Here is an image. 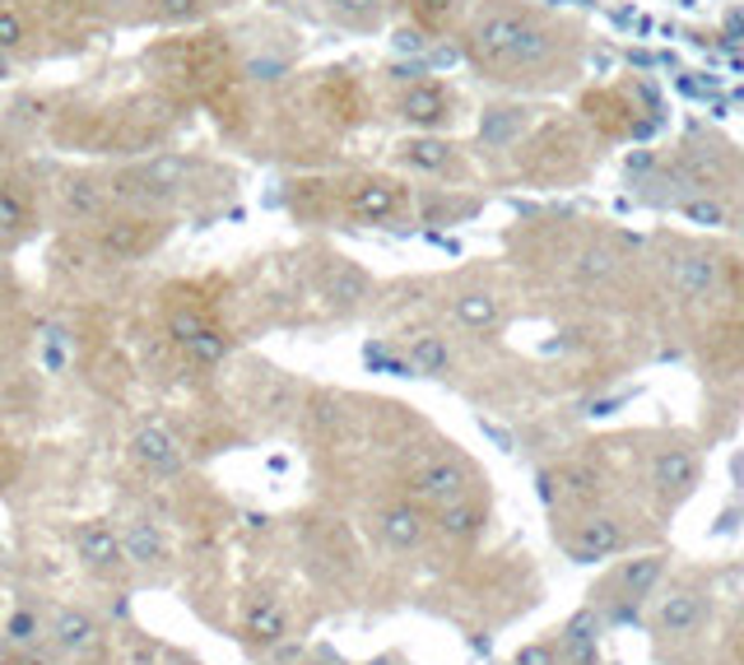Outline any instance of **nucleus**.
<instances>
[{"instance_id":"2eb2a0df","label":"nucleus","mask_w":744,"mask_h":665,"mask_svg":"<svg viewBox=\"0 0 744 665\" xmlns=\"http://www.w3.org/2000/svg\"><path fill=\"white\" fill-rule=\"evenodd\" d=\"M712 615V600L694 587H675L656 600L652 609V633L666 637V643H675V637H694Z\"/></svg>"},{"instance_id":"4468645a","label":"nucleus","mask_w":744,"mask_h":665,"mask_svg":"<svg viewBox=\"0 0 744 665\" xmlns=\"http://www.w3.org/2000/svg\"><path fill=\"white\" fill-rule=\"evenodd\" d=\"M698 470L703 466H698V451L694 447L666 442V447H656L652 457H647V485H652V493L679 502L684 493L698 489Z\"/></svg>"},{"instance_id":"7c9ffc66","label":"nucleus","mask_w":744,"mask_h":665,"mask_svg":"<svg viewBox=\"0 0 744 665\" xmlns=\"http://www.w3.org/2000/svg\"><path fill=\"white\" fill-rule=\"evenodd\" d=\"M512 665H568V661H564V647H558V643H545V637H536V643H526V647L512 656Z\"/></svg>"},{"instance_id":"423d86ee","label":"nucleus","mask_w":744,"mask_h":665,"mask_svg":"<svg viewBox=\"0 0 744 665\" xmlns=\"http://www.w3.org/2000/svg\"><path fill=\"white\" fill-rule=\"evenodd\" d=\"M47 643L61 661L98 665L102 656H108V628H102V619L94 615V609L61 605V609H51V619H47Z\"/></svg>"},{"instance_id":"f257e3e1","label":"nucleus","mask_w":744,"mask_h":665,"mask_svg":"<svg viewBox=\"0 0 744 665\" xmlns=\"http://www.w3.org/2000/svg\"><path fill=\"white\" fill-rule=\"evenodd\" d=\"M461 38L466 61L484 79L517 94L568 89L587 61L581 19L554 6H530V0H474Z\"/></svg>"},{"instance_id":"1a4fd4ad","label":"nucleus","mask_w":744,"mask_h":665,"mask_svg":"<svg viewBox=\"0 0 744 665\" xmlns=\"http://www.w3.org/2000/svg\"><path fill=\"white\" fill-rule=\"evenodd\" d=\"M395 117L414 130H442L461 117V98L442 79H410V85L395 94Z\"/></svg>"},{"instance_id":"dca6fc26","label":"nucleus","mask_w":744,"mask_h":665,"mask_svg":"<svg viewBox=\"0 0 744 665\" xmlns=\"http://www.w3.org/2000/svg\"><path fill=\"white\" fill-rule=\"evenodd\" d=\"M395 158L410 168V173H423V177H470V158L461 145H451L433 130H423V136L405 140L395 149Z\"/></svg>"},{"instance_id":"aec40b11","label":"nucleus","mask_w":744,"mask_h":665,"mask_svg":"<svg viewBox=\"0 0 744 665\" xmlns=\"http://www.w3.org/2000/svg\"><path fill=\"white\" fill-rule=\"evenodd\" d=\"M600 628H605V619H600L596 605L577 609V615L568 619V628H564V637H558V647H564V661H568V665H596Z\"/></svg>"},{"instance_id":"4be33fe9","label":"nucleus","mask_w":744,"mask_h":665,"mask_svg":"<svg viewBox=\"0 0 744 665\" xmlns=\"http://www.w3.org/2000/svg\"><path fill=\"white\" fill-rule=\"evenodd\" d=\"M0 647L6 652H29V647H47V615L33 605H14L6 624H0Z\"/></svg>"},{"instance_id":"20e7f679","label":"nucleus","mask_w":744,"mask_h":665,"mask_svg":"<svg viewBox=\"0 0 744 665\" xmlns=\"http://www.w3.org/2000/svg\"><path fill=\"white\" fill-rule=\"evenodd\" d=\"M666 577V554H633L609 573V581L596 591V609L605 624H628L637 609L647 605V596L656 591V581Z\"/></svg>"},{"instance_id":"c756f323","label":"nucleus","mask_w":744,"mask_h":665,"mask_svg":"<svg viewBox=\"0 0 744 665\" xmlns=\"http://www.w3.org/2000/svg\"><path fill=\"white\" fill-rule=\"evenodd\" d=\"M29 42V19L14 6H0V51H19Z\"/></svg>"},{"instance_id":"ddd939ff","label":"nucleus","mask_w":744,"mask_h":665,"mask_svg":"<svg viewBox=\"0 0 744 665\" xmlns=\"http://www.w3.org/2000/svg\"><path fill=\"white\" fill-rule=\"evenodd\" d=\"M288 633H294V615H288V605L280 596H247L243 600V615H237V637H243V647L271 652Z\"/></svg>"},{"instance_id":"a211bd4d","label":"nucleus","mask_w":744,"mask_h":665,"mask_svg":"<svg viewBox=\"0 0 744 665\" xmlns=\"http://www.w3.org/2000/svg\"><path fill=\"white\" fill-rule=\"evenodd\" d=\"M121 549H126V564L145 568V573H158V568L173 564V545H168L164 530H158V521H149V517L121 521Z\"/></svg>"},{"instance_id":"bb28decb","label":"nucleus","mask_w":744,"mask_h":665,"mask_svg":"<svg viewBox=\"0 0 744 665\" xmlns=\"http://www.w3.org/2000/svg\"><path fill=\"white\" fill-rule=\"evenodd\" d=\"M29 224H33V201H29V192L0 177V233H19V228H29Z\"/></svg>"},{"instance_id":"6e6552de","label":"nucleus","mask_w":744,"mask_h":665,"mask_svg":"<svg viewBox=\"0 0 744 665\" xmlns=\"http://www.w3.org/2000/svg\"><path fill=\"white\" fill-rule=\"evenodd\" d=\"M558 540H564V554L572 558V564H605V558H615L628 545L619 517H609V512L568 517L564 526H558Z\"/></svg>"},{"instance_id":"473e14b6","label":"nucleus","mask_w":744,"mask_h":665,"mask_svg":"<svg viewBox=\"0 0 744 665\" xmlns=\"http://www.w3.org/2000/svg\"><path fill=\"white\" fill-rule=\"evenodd\" d=\"M61 656L51 652V643L47 647H29V652H6L0 647V665H57Z\"/></svg>"},{"instance_id":"39448f33","label":"nucleus","mask_w":744,"mask_h":665,"mask_svg":"<svg viewBox=\"0 0 744 665\" xmlns=\"http://www.w3.org/2000/svg\"><path fill=\"white\" fill-rule=\"evenodd\" d=\"M168 340L182 350L186 363H196V368H219L233 350V340L228 331L209 316L200 303H177L168 307Z\"/></svg>"},{"instance_id":"9b49d317","label":"nucleus","mask_w":744,"mask_h":665,"mask_svg":"<svg viewBox=\"0 0 744 665\" xmlns=\"http://www.w3.org/2000/svg\"><path fill=\"white\" fill-rule=\"evenodd\" d=\"M130 461H136L149 480H177L186 470V447L177 442V433L168 423L145 419L136 433H130Z\"/></svg>"},{"instance_id":"5701e85b","label":"nucleus","mask_w":744,"mask_h":665,"mask_svg":"<svg viewBox=\"0 0 744 665\" xmlns=\"http://www.w3.org/2000/svg\"><path fill=\"white\" fill-rule=\"evenodd\" d=\"M61 205H66L70 219L94 224V219L108 215V186H102L98 177H70L61 186Z\"/></svg>"},{"instance_id":"f3484780","label":"nucleus","mask_w":744,"mask_h":665,"mask_svg":"<svg viewBox=\"0 0 744 665\" xmlns=\"http://www.w3.org/2000/svg\"><path fill=\"white\" fill-rule=\"evenodd\" d=\"M423 536H429V517H423V508L414 498H391L378 508V540L395 554H410L423 545Z\"/></svg>"},{"instance_id":"c85d7f7f","label":"nucleus","mask_w":744,"mask_h":665,"mask_svg":"<svg viewBox=\"0 0 744 665\" xmlns=\"http://www.w3.org/2000/svg\"><path fill=\"white\" fill-rule=\"evenodd\" d=\"M149 14L158 19V23H196L200 14H205V0H149Z\"/></svg>"},{"instance_id":"2f4dec72","label":"nucleus","mask_w":744,"mask_h":665,"mask_svg":"<svg viewBox=\"0 0 744 665\" xmlns=\"http://www.w3.org/2000/svg\"><path fill=\"white\" fill-rule=\"evenodd\" d=\"M117 665H164V661H158L154 643H145V637H136V633H126L121 637V652H117Z\"/></svg>"},{"instance_id":"6ab92c4d","label":"nucleus","mask_w":744,"mask_h":665,"mask_svg":"<svg viewBox=\"0 0 744 665\" xmlns=\"http://www.w3.org/2000/svg\"><path fill=\"white\" fill-rule=\"evenodd\" d=\"M447 312H451V322H457L461 331L480 335V331H493L502 322V299L493 294V289L466 284V289H457V294L447 299Z\"/></svg>"},{"instance_id":"9d476101","label":"nucleus","mask_w":744,"mask_h":665,"mask_svg":"<svg viewBox=\"0 0 744 665\" xmlns=\"http://www.w3.org/2000/svg\"><path fill=\"white\" fill-rule=\"evenodd\" d=\"M70 545H75V558H79V568H85L89 577H102V581H112L121 577L130 564H126V549H121V530L112 521H79L70 530Z\"/></svg>"},{"instance_id":"c9c22d12","label":"nucleus","mask_w":744,"mask_h":665,"mask_svg":"<svg viewBox=\"0 0 744 665\" xmlns=\"http://www.w3.org/2000/svg\"><path fill=\"white\" fill-rule=\"evenodd\" d=\"M0 149H6V145H0Z\"/></svg>"},{"instance_id":"f8f14e48","label":"nucleus","mask_w":744,"mask_h":665,"mask_svg":"<svg viewBox=\"0 0 744 665\" xmlns=\"http://www.w3.org/2000/svg\"><path fill=\"white\" fill-rule=\"evenodd\" d=\"M164 243V219L149 215H102L98 228V252L108 261H140Z\"/></svg>"},{"instance_id":"72a5a7b5","label":"nucleus","mask_w":744,"mask_h":665,"mask_svg":"<svg viewBox=\"0 0 744 665\" xmlns=\"http://www.w3.org/2000/svg\"><path fill=\"white\" fill-rule=\"evenodd\" d=\"M294 665H340L331 652H312V656H303V661H294Z\"/></svg>"},{"instance_id":"cd10ccee","label":"nucleus","mask_w":744,"mask_h":665,"mask_svg":"<svg viewBox=\"0 0 744 665\" xmlns=\"http://www.w3.org/2000/svg\"><path fill=\"white\" fill-rule=\"evenodd\" d=\"M70 350H75V344H70V331H66V326L51 322V326L38 331V363H42L47 372H66V368H70Z\"/></svg>"},{"instance_id":"f03ea898","label":"nucleus","mask_w":744,"mask_h":665,"mask_svg":"<svg viewBox=\"0 0 744 665\" xmlns=\"http://www.w3.org/2000/svg\"><path fill=\"white\" fill-rule=\"evenodd\" d=\"M512 158H517V177L536 182V186H568L577 177L591 173V140H587V121L581 117H545L536 108V117L521 121V130L508 140Z\"/></svg>"},{"instance_id":"0eeeda50","label":"nucleus","mask_w":744,"mask_h":665,"mask_svg":"<svg viewBox=\"0 0 744 665\" xmlns=\"http://www.w3.org/2000/svg\"><path fill=\"white\" fill-rule=\"evenodd\" d=\"M474 470L457 457V451H429L414 470H410V498L419 502V508H447V502L457 498H470V485Z\"/></svg>"},{"instance_id":"a878e982","label":"nucleus","mask_w":744,"mask_h":665,"mask_svg":"<svg viewBox=\"0 0 744 665\" xmlns=\"http://www.w3.org/2000/svg\"><path fill=\"white\" fill-rule=\"evenodd\" d=\"M326 14H331V23H340V29L372 33L386 19V0H326Z\"/></svg>"},{"instance_id":"412c9836","label":"nucleus","mask_w":744,"mask_h":665,"mask_svg":"<svg viewBox=\"0 0 744 665\" xmlns=\"http://www.w3.org/2000/svg\"><path fill=\"white\" fill-rule=\"evenodd\" d=\"M423 33H451L457 23H466V14L474 10V0H395Z\"/></svg>"},{"instance_id":"f704fd0d","label":"nucleus","mask_w":744,"mask_h":665,"mask_svg":"<svg viewBox=\"0 0 744 665\" xmlns=\"http://www.w3.org/2000/svg\"><path fill=\"white\" fill-rule=\"evenodd\" d=\"M182 665H200V661H182Z\"/></svg>"},{"instance_id":"7ed1b4c3","label":"nucleus","mask_w":744,"mask_h":665,"mask_svg":"<svg viewBox=\"0 0 744 665\" xmlns=\"http://www.w3.org/2000/svg\"><path fill=\"white\" fill-rule=\"evenodd\" d=\"M335 205H340V215L354 219V224H401L414 209V196H410V186L401 177L359 173V177L340 182Z\"/></svg>"},{"instance_id":"393cba45","label":"nucleus","mask_w":744,"mask_h":665,"mask_svg":"<svg viewBox=\"0 0 744 665\" xmlns=\"http://www.w3.org/2000/svg\"><path fill=\"white\" fill-rule=\"evenodd\" d=\"M405 359L414 372H423V378H447L451 372V350L442 335H429V331H414L405 335Z\"/></svg>"},{"instance_id":"b1692460","label":"nucleus","mask_w":744,"mask_h":665,"mask_svg":"<svg viewBox=\"0 0 744 665\" xmlns=\"http://www.w3.org/2000/svg\"><path fill=\"white\" fill-rule=\"evenodd\" d=\"M480 526H484V502H474V498H457L447 508H433V530L447 540H474Z\"/></svg>"}]
</instances>
